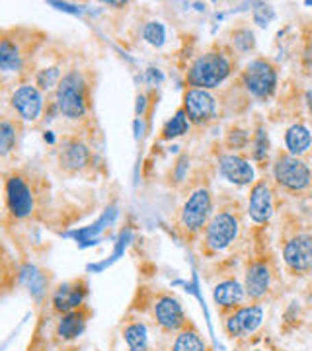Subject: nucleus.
<instances>
[{"label":"nucleus","instance_id":"7ed1b4c3","mask_svg":"<svg viewBox=\"0 0 312 351\" xmlns=\"http://www.w3.org/2000/svg\"><path fill=\"white\" fill-rule=\"evenodd\" d=\"M55 108L69 121H82L92 110V84L84 71L71 69L55 88Z\"/></svg>","mask_w":312,"mask_h":351},{"label":"nucleus","instance_id":"dca6fc26","mask_svg":"<svg viewBox=\"0 0 312 351\" xmlns=\"http://www.w3.org/2000/svg\"><path fill=\"white\" fill-rule=\"evenodd\" d=\"M283 262L293 274L312 271V234L300 232L283 244Z\"/></svg>","mask_w":312,"mask_h":351},{"label":"nucleus","instance_id":"a878e982","mask_svg":"<svg viewBox=\"0 0 312 351\" xmlns=\"http://www.w3.org/2000/svg\"><path fill=\"white\" fill-rule=\"evenodd\" d=\"M61 64H49V66H43L36 71V78H34V84L41 90V92H47L51 88L59 86L62 78Z\"/></svg>","mask_w":312,"mask_h":351},{"label":"nucleus","instance_id":"b1692460","mask_svg":"<svg viewBox=\"0 0 312 351\" xmlns=\"http://www.w3.org/2000/svg\"><path fill=\"white\" fill-rule=\"evenodd\" d=\"M312 135L309 127L302 123H295L287 129L285 133V147H287L289 154L293 156H300L311 149Z\"/></svg>","mask_w":312,"mask_h":351},{"label":"nucleus","instance_id":"f704fd0d","mask_svg":"<svg viewBox=\"0 0 312 351\" xmlns=\"http://www.w3.org/2000/svg\"><path fill=\"white\" fill-rule=\"evenodd\" d=\"M237 351H262V350H256V348H248V350H237Z\"/></svg>","mask_w":312,"mask_h":351},{"label":"nucleus","instance_id":"9d476101","mask_svg":"<svg viewBox=\"0 0 312 351\" xmlns=\"http://www.w3.org/2000/svg\"><path fill=\"white\" fill-rule=\"evenodd\" d=\"M57 162L62 174L78 176L94 164V152L78 135H64L57 149Z\"/></svg>","mask_w":312,"mask_h":351},{"label":"nucleus","instance_id":"bb28decb","mask_svg":"<svg viewBox=\"0 0 312 351\" xmlns=\"http://www.w3.org/2000/svg\"><path fill=\"white\" fill-rule=\"evenodd\" d=\"M269 135L263 127H258L256 133L252 135V143H250V152H252V160L254 162L263 164L269 156Z\"/></svg>","mask_w":312,"mask_h":351},{"label":"nucleus","instance_id":"20e7f679","mask_svg":"<svg viewBox=\"0 0 312 351\" xmlns=\"http://www.w3.org/2000/svg\"><path fill=\"white\" fill-rule=\"evenodd\" d=\"M38 189L29 176L14 170L4 176V209L12 221H25L36 213Z\"/></svg>","mask_w":312,"mask_h":351},{"label":"nucleus","instance_id":"4be33fe9","mask_svg":"<svg viewBox=\"0 0 312 351\" xmlns=\"http://www.w3.org/2000/svg\"><path fill=\"white\" fill-rule=\"evenodd\" d=\"M121 336L129 351H149V330L143 320L129 318L121 328Z\"/></svg>","mask_w":312,"mask_h":351},{"label":"nucleus","instance_id":"9b49d317","mask_svg":"<svg viewBox=\"0 0 312 351\" xmlns=\"http://www.w3.org/2000/svg\"><path fill=\"white\" fill-rule=\"evenodd\" d=\"M274 180L287 191H304L311 188L312 172L300 156L281 152L274 160Z\"/></svg>","mask_w":312,"mask_h":351},{"label":"nucleus","instance_id":"5701e85b","mask_svg":"<svg viewBox=\"0 0 312 351\" xmlns=\"http://www.w3.org/2000/svg\"><path fill=\"white\" fill-rule=\"evenodd\" d=\"M22 125L24 123L16 115H2L0 119V156L2 158H6L16 149Z\"/></svg>","mask_w":312,"mask_h":351},{"label":"nucleus","instance_id":"c756f323","mask_svg":"<svg viewBox=\"0 0 312 351\" xmlns=\"http://www.w3.org/2000/svg\"><path fill=\"white\" fill-rule=\"evenodd\" d=\"M143 38L149 41L150 45H156L160 47L164 43V27L158 22H149V24L143 27Z\"/></svg>","mask_w":312,"mask_h":351},{"label":"nucleus","instance_id":"c85d7f7f","mask_svg":"<svg viewBox=\"0 0 312 351\" xmlns=\"http://www.w3.org/2000/svg\"><path fill=\"white\" fill-rule=\"evenodd\" d=\"M252 137H250V131H246L244 127H230L225 135V149L228 152H237L248 149Z\"/></svg>","mask_w":312,"mask_h":351},{"label":"nucleus","instance_id":"a211bd4d","mask_svg":"<svg viewBox=\"0 0 312 351\" xmlns=\"http://www.w3.org/2000/svg\"><path fill=\"white\" fill-rule=\"evenodd\" d=\"M217 164H219V172L226 182H230L235 186L254 184V168H252L248 158H244L242 154L223 152V154H219Z\"/></svg>","mask_w":312,"mask_h":351},{"label":"nucleus","instance_id":"6e6552de","mask_svg":"<svg viewBox=\"0 0 312 351\" xmlns=\"http://www.w3.org/2000/svg\"><path fill=\"white\" fill-rule=\"evenodd\" d=\"M150 311H152L154 324L163 334H174L176 336L189 322L180 299L168 291H158L154 295Z\"/></svg>","mask_w":312,"mask_h":351},{"label":"nucleus","instance_id":"0eeeda50","mask_svg":"<svg viewBox=\"0 0 312 351\" xmlns=\"http://www.w3.org/2000/svg\"><path fill=\"white\" fill-rule=\"evenodd\" d=\"M238 84L252 98H256V100H269L275 94V88H277V69L265 57L252 59L240 71Z\"/></svg>","mask_w":312,"mask_h":351},{"label":"nucleus","instance_id":"7c9ffc66","mask_svg":"<svg viewBox=\"0 0 312 351\" xmlns=\"http://www.w3.org/2000/svg\"><path fill=\"white\" fill-rule=\"evenodd\" d=\"M302 64L304 69H312V39H309L304 43V49H302Z\"/></svg>","mask_w":312,"mask_h":351},{"label":"nucleus","instance_id":"412c9836","mask_svg":"<svg viewBox=\"0 0 312 351\" xmlns=\"http://www.w3.org/2000/svg\"><path fill=\"white\" fill-rule=\"evenodd\" d=\"M170 351H213L193 322H187L174 336Z\"/></svg>","mask_w":312,"mask_h":351},{"label":"nucleus","instance_id":"aec40b11","mask_svg":"<svg viewBox=\"0 0 312 351\" xmlns=\"http://www.w3.org/2000/svg\"><path fill=\"white\" fill-rule=\"evenodd\" d=\"M244 299H246V289L235 277H228L225 281L217 283L213 289V302L221 316L242 306Z\"/></svg>","mask_w":312,"mask_h":351},{"label":"nucleus","instance_id":"393cba45","mask_svg":"<svg viewBox=\"0 0 312 351\" xmlns=\"http://www.w3.org/2000/svg\"><path fill=\"white\" fill-rule=\"evenodd\" d=\"M230 47L238 55H246L250 51H254V47H256V36H254V32L250 27H244V25L235 27L230 32Z\"/></svg>","mask_w":312,"mask_h":351},{"label":"nucleus","instance_id":"ddd939ff","mask_svg":"<svg viewBox=\"0 0 312 351\" xmlns=\"http://www.w3.org/2000/svg\"><path fill=\"white\" fill-rule=\"evenodd\" d=\"M182 110L186 112L189 123L195 127H205L219 117V101L209 90L187 88L184 92Z\"/></svg>","mask_w":312,"mask_h":351},{"label":"nucleus","instance_id":"2f4dec72","mask_svg":"<svg viewBox=\"0 0 312 351\" xmlns=\"http://www.w3.org/2000/svg\"><path fill=\"white\" fill-rule=\"evenodd\" d=\"M27 351H43V339L36 338L29 343V350Z\"/></svg>","mask_w":312,"mask_h":351},{"label":"nucleus","instance_id":"6ab92c4d","mask_svg":"<svg viewBox=\"0 0 312 351\" xmlns=\"http://www.w3.org/2000/svg\"><path fill=\"white\" fill-rule=\"evenodd\" d=\"M248 215L254 223H267L274 215V189L267 180L252 184L248 197Z\"/></svg>","mask_w":312,"mask_h":351},{"label":"nucleus","instance_id":"72a5a7b5","mask_svg":"<svg viewBox=\"0 0 312 351\" xmlns=\"http://www.w3.org/2000/svg\"><path fill=\"white\" fill-rule=\"evenodd\" d=\"M59 351H80V350H78L76 346H62Z\"/></svg>","mask_w":312,"mask_h":351},{"label":"nucleus","instance_id":"f3484780","mask_svg":"<svg viewBox=\"0 0 312 351\" xmlns=\"http://www.w3.org/2000/svg\"><path fill=\"white\" fill-rule=\"evenodd\" d=\"M92 316H94V311L88 304L76 308L73 313H67L59 316V320L55 324V339H57V343L71 346L75 339H78L84 334V330H86L88 322H90Z\"/></svg>","mask_w":312,"mask_h":351},{"label":"nucleus","instance_id":"473e14b6","mask_svg":"<svg viewBox=\"0 0 312 351\" xmlns=\"http://www.w3.org/2000/svg\"><path fill=\"white\" fill-rule=\"evenodd\" d=\"M304 100H307V108H309V112H311L312 115V90L307 92V98H304Z\"/></svg>","mask_w":312,"mask_h":351},{"label":"nucleus","instance_id":"f257e3e1","mask_svg":"<svg viewBox=\"0 0 312 351\" xmlns=\"http://www.w3.org/2000/svg\"><path fill=\"white\" fill-rule=\"evenodd\" d=\"M237 53L228 45H215L209 51L201 53L187 66L186 84L200 90H215L226 82L237 69Z\"/></svg>","mask_w":312,"mask_h":351},{"label":"nucleus","instance_id":"39448f33","mask_svg":"<svg viewBox=\"0 0 312 351\" xmlns=\"http://www.w3.org/2000/svg\"><path fill=\"white\" fill-rule=\"evenodd\" d=\"M240 213L235 205H225L213 211L209 223L203 230V248L207 254H219L230 248L240 234Z\"/></svg>","mask_w":312,"mask_h":351},{"label":"nucleus","instance_id":"f03ea898","mask_svg":"<svg viewBox=\"0 0 312 351\" xmlns=\"http://www.w3.org/2000/svg\"><path fill=\"white\" fill-rule=\"evenodd\" d=\"M45 36L29 27L4 29L0 36V69L6 75H24L34 64L36 53L43 45Z\"/></svg>","mask_w":312,"mask_h":351},{"label":"nucleus","instance_id":"1a4fd4ad","mask_svg":"<svg viewBox=\"0 0 312 351\" xmlns=\"http://www.w3.org/2000/svg\"><path fill=\"white\" fill-rule=\"evenodd\" d=\"M263 311L262 302H250L242 304L230 313L223 314V330L230 339H246L254 336L260 326L263 324Z\"/></svg>","mask_w":312,"mask_h":351},{"label":"nucleus","instance_id":"2eb2a0df","mask_svg":"<svg viewBox=\"0 0 312 351\" xmlns=\"http://www.w3.org/2000/svg\"><path fill=\"white\" fill-rule=\"evenodd\" d=\"M43 92L34 82H24L14 88L10 96V108L22 123H36L43 113Z\"/></svg>","mask_w":312,"mask_h":351},{"label":"nucleus","instance_id":"423d86ee","mask_svg":"<svg viewBox=\"0 0 312 351\" xmlns=\"http://www.w3.org/2000/svg\"><path fill=\"white\" fill-rule=\"evenodd\" d=\"M213 211L215 209H213L211 189L200 186L193 189L186 197V201L182 203V207L178 211V226L182 228V232L186 237L193 239L205 230Z\"/></svg>","mask_w":312,"mask_h":351},{"label":"nucleus","instance_id":"cd10ccee","mask_svg":"<svg viewBox=\"0 0 312 351\" xmlns=\"http://www.w3.org/2000/svg\"><path fill=\"white\" fill-rule=\"evenodd\" d=\"M189 119H187L186 112L180 108L176 115L163 127V133H160V138L163 141H170V138H176V137H182L184 133H187V129H189Z\"/></svg>","mask_w":312,"mask_h":351},{"label":"nucleus","instance_id":"f8f14e48","mask_svg":"<svg viewBox=\"0 0 312 351\" xmlns=\"http://www.w3.org/2000/svg\"><path fill=\"white\" fill-rule=\"evenodd\" d=\"M275 265L269 258L252 260L244 274V289L246 297L252 302H262L269 297L275 283Z\"/></svg>","mask_w":312,"mask_h":351},{"label":"nucleus","instance_id":"4468645a","mask_svg":"<svg viewBox=\"0 0 312 351\" xmlns=\"http://www.w3.org/2000/svg\"><path fill=\"white\" fill-rule=\"evenodd\" d=\"M88 293H90V287H88L86 277H76L71 281H64L51 293V311L57 316L73 313L86 304Z\"/></svg>","mask_w":312,"mask_h":351}]
</instances>
